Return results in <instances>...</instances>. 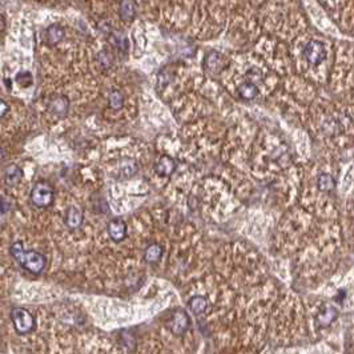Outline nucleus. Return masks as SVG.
Segmentation results:
<instances>
[{"label":"nucleus","mask_w":354,"mask_h":354,"mask_svg":"<svg viewBox=\"0 0 354 354\" xmlns=\"http://www.w3.org/2000/svg\"><path fill=\"white\" fill-rule=\"evenodd\" d=\"M48 108H50L51 114H54L55 116H58V118H65L69 112L68 97H65V96L63 95L55 96L54 99L50 101Z\"/></svg>","instance_id":"obj_6"},{"label":"nucleus","mask_w":354,"mask_h":354,"mask_svg":"<svg viewBox=\"0 0 354 354\" xmlns=\"http://www.w3.org/2000/svg\"><path fill=\"white\" fill-rule=\"evenodd\" d=\"M237 92L244 100H252L259 95V88L257 86H254L253 83H244L237 88Z\"/></svg>","instance_id":"obj_18"},{"label":"nucleus","mask_w":354,"mask_h":354,"mask_svg":"<svg viewBox=\"0 0 354 354\" xmlns=\"http://www.w3.org/2000/svg\"><path fill=\"white\" fill-rule=\"evenodd\" d=\"M107 232L111 240L115 242H120L127 237V225L121 220H112L107 225Z\"/></svg>","instance_id":"obj_7"},{"label":"nucleus","mask_w":354,"mask_h":354,"mask_svg":"<svg viewBox=\"0 0 354 354\" xmlns=\"http://www.w3.org/2000/svg\"><path fill=\"white\" fill-rule=\"evenodd\" d=\"M9 253L16 263L32 274H40L47 265L46 257L36 250H26L22 242H14L9 248Z\"/></svg>","instance_id":"obj_1"},{"label":"nucleus","mask_w":354,"mask_h":354,"mask_svg":"<svg viewBox=\"0 0 354 354\" xmlns=\"http://www.w3.org/2000/svg\"><path fill=\"white\" fill-rule=\"evenodd\" d=\"M336 188V181L334 178L327 175V173H323L321 176L318 177V189L323 192H330Z\"/></svg>","instance_id":"obj_20"},{"label":"nucleus","mask_w":354,"mask_h":354,"mask_svg":"<svg viewBox=\"0 0 354 354\" xmlns=\"http://www.w3.org/2000/svg\"><path fill=\"white\" fill-rule=\"evenodd\" d=\"M109 40H111V44L116 50L120 51L121 54H125V51L128 50V39L124 32L114 31L111 33V36H109Z\"/></svg>","instance_id":"obj_14"},{"label":"nucleus","mask_w":354,"mask_h":354,"mask_svg":"<svg viewBox=\"0 0 354 354\" xmlns=\"http://www.w3.org/2000/svg\"><path fill=\"white\" fill-rule=\"evenodd\" d=\"M337 316H338V312L336 310V308H333L330 305H326L323 312L317 316L318 325L321 327L330 326L331 323L337 318Z\"/></svg>","instance_id":"obj_12"},{"label":"nucleus","mask_w":354,"mask_h":354,"mask_svg":"<svg viewBox=\"0 0 354 354\" xmlns=\"http://www.w3.org/2000/svg\"><path fill=\"white\" fill-rule=\"evenodd\" d=\"M54 201V188L50 182L37 181L32 186L31 203L37 208H48Z\"/></svg>","instance_id":"obj_2"},{"label":"nucleus","mask_w":354,"mask_h":354,"mask_svg":"<svg viewBox=\"0 0 354 354\" xmlns=\"http://www.w3.org/2000/svg\"><path fill=\"white\" fill-rule=\"evenodd\" d=\"M118 14L120 18L125 22H132L136 16V7L133 1H121L118 7Z\"/></svg>","instance_id":"obj_16"},{"label":"nucleus","mask_w":354,"mask_h":354,"mask_svg":"<svg viewBox=\"0 0 354 354\" xmlns=\"http://www.w3.org/2000/svg\"><path fill=\"white\" fill-rule=\"evenodd\" d=\"M304 56L309 63L313 64V65H317V64H320L321 61L325 60V58H326V51H325V47H324L321 41L312 40L309 41L308 44L305 46Z\"/></svg>","instance_id":"obj_4"},{"label":"nucleus","mask_w":354,"mask_h":354,"mask_svg":"<svg viewBox=\"0 0 354 354\" xmlns=\"http://www.w3.org/2000/svg\"><path fill=\"white\" fill-rule=\"evenodd\" d=\"M189 327V316L186 314L185 310H176L172 314V320H171V329L175 334L180 336L186 329Z\"/></svg>","instance_id":"obj_5"},{"label":"nucleus","mask_w":354,"mask_h":354,"mask_svg":"<svg viewBox=\"0 0 354 354\" xmlns=\"http://www.w3.org/2000/svg\"><path fill=\"white\" fill-rule=\"evenodd\" d=\"M163 246L159 245V244H152L146 249L144 252V259H146L147 263L149 264H156L159 263L161 256H163Z\"/></svg>","instance_id":"obj_17"},{"label":"nucleus","mask_w":354,"mask_h":354,"mask_svg":"<svg viewBox=\"0 0 354 354\" xmlns=\"http://www.w3.org/2000/svg\"><path fill=\"white\" fill-rule=\"evenodd\" d=\"M11 320H12V324H14L16 331L20 334L30 333L35 327V320L32 317V314L23 308L12 309Z\"/></svg>","instance_id":"obj_3"},{"label":"nucleus","mask_w":354,"mask_h":354,"mask_svg":"<svg viewBox=\"0 0 354 354\" xmlns=\"http://www.w3.org/2000/svg\"><path fill=\"white\" fill-rule=\"evenodd\" d=\"M206 306H208V301L205 300L204 297H201V295H195L189 301V308H191L192 313L197 314V316L204 313Z\"/></svg>","instance_id":"obj_19"},{"label":"nucleus","mask_w":354,"mask_h":354,"mask_svg":"<svg viewBox=\"0 0 354 354\" xmlns=\"http://www.w3.org/2000/svg\"><path fill=\"white\" fill-rule=\"evenodd\" d=\"M5 83H7V88L11 89V80H5Z\"/></svg>","instance_id":"obj_24"},{"label":"nucleus","mask_w":354,"mask_h":354,"mask_svg":"<svg viewBox=\"0 0 354 354\" xmlns=\"http://www.w3.org/2000/svg\"><path fill=\"white\" fill-rule=\"evenodd\" d=\"M0 108H1V116H5L7 114V109H8V105L4 100H0Z\"/></svg>","instance_id":"obj_23"},{"label":"nucleus","mask_w":354,"mask_h":354,"mask_svg":"<svg viewBox=\"0 0 354 354\" xmlns=\"http://www.w3.org/2000/svg\"><path fill=\"white\" fill-rule=\"evenodd\" d=\"M108 100H109V105H111V108L116 109V111L121 108L124 104V97H123V95H121V92L116 91V89H114V91L109 93Z\"/></svg>","instance_id":"obj_21"},{"label":"nucleus","mask_w":354,"mask_h":354,"mask_svg":"<svg viewBox=\"0 0 354 354\" xmlns=\"http://www.w3.org/2000/svg\"><path fill=\"white\" fill-rule=\"evenodd\" d=\"M20 178H22V169L19 168L16 164H9L5 167L4 180L7 185L15 186L16 184H19Z\"/></svg>","instance_id":"obj_13"},{"label":"nucleus","mask_w":354,"mask_h":354,"mask_svg":"<svg viewBox=\"0 0 354 354\" xmlns=\"http://www.w3.org/2000/svg\"><path fill=\"white\" fill-rule=\"evenodd\" d=\"M154 171H156V173L159 176H172L175 171H176V161L172 157H169V156H161L154 164Z\"/></svg>","instance_id":"obj_8"},{"label":"nucleus","mask_w":354,"mask_h":354,"mask_svg":"<svg viewBox=\"0 0 354 354\" xmlns=\"http://www.w3.org/2000/svg\"><path fill=\"white\" fill-rule=\"evenodd\" d=\"M83 213L80 212V209L76 206H69L65 212L64 216V223L69 229H77V228L82 227L83 224Z\"/></svg>","instance_id":"obj_10"},{"label":"nucleus","mask_w":354,"mask_h":354,"mask_svg":"<svg viewBox=\"0 0 354 354\" xmlns=\"http://www.w3.org/2000/svg\"><path fill=\"white\" fill-rule=\"evenodd\" d=\"M118 172L120 177H123V178L132 177L137 172V163L133 159H124L118 164Z\"/></svg>","instance_id":"obj_15"},{"label":"nucleus","mask_w":354,"mask_h":354,"mask_svg":"<svg viewBox=\"0 0 354 354\" xmlns=\"http://www.w3.org/2000/svg\"><path fill=\"white\" fill-rule=\"evenodd\" d=\"M16 82L20 84L22 87H30L33 82V79H32V75L31 72H28V71H23V72H19L16 75Z\"/></svg>","instance_id":"obj_22"},{"label":"nucleus","mask_w":354,"mask_h":354,"mask_svg":"<svg viewBox=\"0 0 354 354\" xmlns=\"http://www.w3.org/2000/svg\"><path fill=\"white\" fill-rule=\"evenodd\" d=\"M224 59L221 55L216 51H210L206 54L204 59V68L208 73H218L223 68Z\"/></svg>","instance_id":"obj_9"},{"label":"nucleus","mask_w":354,"mask_h":354,"mask_svg":"<svg viewBox=\"0 0 354 354\" xmlns=\"http://www.w3.org/2000/svg\"><path fill=\"white\" fill-rule=\"evenodd\" d=\"M64 30L60 24H52L46 30V41L50 46H56L63 40Z\"/></svg>","instance_id":"obj_11"}]
</instances>
